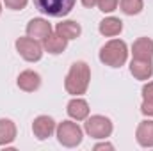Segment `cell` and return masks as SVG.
<instances>
[{"mask_svg": "<svg viewBox=\"0 0 153 151\" xmlns=\"http://www.w3.org/2000/svg\"><path fill=\"white\" fill-rule=\"evenodd\" d=\"M91 82V68L84 61H76L71 64L68 75L64 78V89L71 96H82L85 94Z\"/></svg>", "mask_w": 153, "mask_h": 151, "instance_id": "cell-1", "label": "cell"}, {"mask_svg": "<svg viewBox=\"0 0 153 151\" xmlns=\"http://www.w3.org/2000/svg\"><path fill=\"white\" fill-rule=\"evenodd\" d=\"M128 59V48L123 39H111L100 48V61L109 68H121Z\"/></svg>", "mask_w": 153, "mask_h": 151, "instance_id": "cell-2", "label": "cell"}, {"mask_svg": "<svg viewBox=\"0 0 153 151\" xmlns=\"http://www.w3.org/2000/svg\"><path fill=\"white\" fill-rule=\"evenodd\" d=\"M32 2L39 13L50 18H64L73 11L76 0H32Z\"/></svg>", "mask_w": 153, "mask_h": 151, "instance_id": "cell-3", "label": "cell"}, {"mask_svg": "<svg viewBox=\"0 0 153 151\" xmlns=\"http://www.w3.org/2000/svg\"><path fill=\"white\" fill-rule=\"evenodd\" d=\"M55 133H57L59 144L64 146V148H76L82 142V137H84L82 128L76 123H73V121H62V123H59L57 128H55Z\"/></svg>", "mask_w": 153, "mask_h": 151, "instance_id": "cell-4", "label": "cell"}, {"mask_svg": "<svg viewBox=\"0 0 153 151\" xmlns=\"http://www.w3.org/2000/svg\"><path fill=\"white\" fill-rule=\"evenodd\" d=\"M84 130L89 137L93 139H107L111 137L114 126H112V121L107 117V115H91L85 119V124H84Z\"/></svg>", "mask_w": 153, "mask_h": 151, "instance_id": "cell-5", "label": "cell"}, {"mask_svg": "<svg viewBox=\"0 0 153 151\" xmlns=\"http://www.w3.org/2000/svg\"><path fill=\"white\" fill-rule=\"evenodd\" d=\"M14 46H16V52L20 53V57L27 62H38L43 57V46L39 44L38 39H32L29 36L27 38H18Z\"/></svg>", "mask_w": 153, "mask_h": 151, "instance_id": "cell-6", "label": "cell"}, {"mask_svg": "<svg viewBox=\"0 0 153 151\" xmlns=\"http://www.w3.org/2000/svg\"><path fill=\"white\" fill-rule=\"evenodd\" d=\"M55 128H57V123L50 115H38L32 123V133L38 141H46L48 137H52Z\"/></svg>", "mask_w": 153, "mask_h": 151, "instance_id": "cell-7", "label": "cell"}, {"mask_svg": "<svg viewBox=\"0 0 153 151\" xmlns=\"http://www.w3.org/2000/svg\"><path fill=\"white\" fill-rule=\"evenodd\" d=\"M27 36L32 39H38V41H45L52 34V25L48 23V20L45 18H32L29 23H27Z\"/></svg>", "mask_w": 153, "mask_h": 151, "instance_id": "cell-8", "label": "cell"}, {"mask_svg": "<svg viewBox=\"0 0 153 151\" xmlns=\"http://www.w3.org/2000/svg\"><path fill=\"white\" fill-rule=\"evenodd\" d=\"M16 84H18V87L22 91L34 93V91H38L39 87H41V76H39V73L32 71V70H25V71H22L18 75Z\"/></svg>", "mask_w": 153, "mask_h": 151, "instance_id": "cell-9", "label": "cell"}, {"mask_svg": "<svg viewBox=\"0 0 153 151\" xmlns=\"http://www.w3.org/2000/svg\"><path fill=\"white\" fill-rule=\"evenodd\" d=\"M135 139L141 148H153V119H144L137 124Z\"/></svg>", "mask_w": 153, "mask_h": 151, "instance_id": "cell-10", "label": "cell"}, {"mask_svg": "<svg viewBox=\"0 0 153 151\" xmlns=\"http://www.w3.org/2000/svg\"><path fill=\"white\" fill-rule=\"evenodd\" d=\"M66 112L71 119L75 121H85L89 117V103L82 98L75 96L73 100H70L68 107H66Z\"/></svg>", "mask_w": 153, "mask_h": 151, "instance_id": "cell-11", "label": "cell"}, {"mask_svg": "<svg viewBox=\"0 0 153 151\" xmlns=\"http://www.w3.org/2000/svg\"><path fill=\"white\" fill-rule=\"evenodd\" d=\"M132 55L134 59H143V61H152L153 59V39L150 38H139L132 44Z\"/></svg>", "mask_w": 153, "mask_h": 151, "instance_id": "cell-12", "label": "cell"}, {"mask_svg": "<svg viewBox=\"0 0 153 151\" xmlns=\"http://www.w3.org/2000/svg\"><path fill=\"white\" fill-rule=\"evenodd\" d=\"M130 73L137 80H150L153 75V62L152 61H143V59H132Z\"/></svg>", "mask_w": 153, "mask_h": 151, "instance_id": "cell-13", "label": "cell"}, {"mask_svg": "<svg viewBox=\"0 0 153 151\" xmlns=\"http://www.w3.org/2000/svg\"><path fill=\"white\" fill-rule=\"evenodd\" d=\"M43 48L48 52V53H52V55H59V53H62L66 48H68V39L62 38L61 34H50L48 38L43 41Z\"/></svg>", "mask_w": 153, "mask_h": 151, "instance_id": "cell-14", "label": "cell"}, {"mask_svg": "<svg viewBox=\"0 0 153 151\" xmlns=\"http://www.w3.org/2000/svg\"><path fill=\"white\" fill-rule=\"evenodd\" d=\"M100 34L105 36V38H114V36H119L121 30H123V21L116 16H109L105 20L100 21V27H98Z\"/></svg>", "mask_w": 153, "mask_h": 151, "instance_id": "cell-15", "label": "cell"}, {"mask_svg": "<svg viewBox=\"0 0 153 151\" xmlns=\"http://www.w3.org/2000/svg\"><path fill=\"white\" fill-rule=\"evenodd\" d=\"M16 133H18V130H16L14 121L2 117V119H0V146H9V144H13L14 139H16Z\"/></svg>", "mask_w": 153, "mask_h": 151, "instance_id": "cell-16", "label": "cell"}, {"mask_svg": "<svg viewBox=\"0 0 153 151\" xmlns=\"http://www.w3.org/2000/svg\"><path fill=\"white\" fill-rule=\"evenodd\" d=\"M55 32L61 34L62 38H66L68 41H71V39H76L82 34V27H80V23H76L73 20H64V21L57 23Z\"/></svg>", "mask_w": 153, "mask_h": 151, "instance_id": "cell-17", "label": "cell"}, {"mask_svg": "<svg viewBox=\"0 0 153 151\" xmlns=\"http://www.w3.org/2000/svg\"><path fill=\"white\" fill-rule=\"evenodd\" d=\"M119 5H121V11L128 16H135L143 11L144 4L143 0H119Z\"/></svg>", "mask_w": 153, "mask_h": 151, "instance_id": "cell-18", "label": "cell"}, {"mask_svg": "<svg viewBox=\"0 0 153 151\" xmlns=\"http://www.w3.org/2000/svg\"><path fill=\"white\" fill-rule=\"evenodd\" d=\"M117 2L119 0H98L96 5L102 13H112V11L117 9Z\"/></svg>", "mask_w": 153, "mask_h": 151, "instance_id": "cell-19", "label": "cell"}, {"mask_svg": "<svg viewBox=\"0 0 153 151\" xmlns=\"http://www.w3.org/2000/svg\"><path fill=\"white\" fill-rule=\"evenodd\" d=\"M2 2L5 4V7H7V9L22 11V9H25V5H27V2H29V0H2Z\"/></svg>", "mask_w": 153, "mask_h": 151, "instance_id": "cell-20", "label": "cell"}, {"mask_svg": "<svg viewBox=\"0 0 153 151\" xmlns=\"http://www.w3.org/2000/svg\"><path fill=\"white\" fill-rule=\"evenodd\" d=\"M141 112L144 114V115H150V117H153V100H143Z\"/></svg>", "mask_w": 153, "mask_h": 151, "instance_id": "cell-21", "label": "cell"}, {"mask_svg": "<svg viewBox=\"0 0 153 151\" xmlns=\"http://www.w3.org/2000/svg\"><path fill=\"white\" fill-rule=\"evenodd\" d=\"M143 100H153V82H148L143 85Z\"/></svg>", "mask_w": 153, "mask_h": 151, "instance_id": "cell-22", "label": "cell"}, {"mask_svg": "<svg viewBox=\"0 0 153 151\" xmlns=\"http://www.w3.org/2000/svg\"><path fill=\"white\" fill-rule=\"evenodd\" d=\"M100 150H114V146L109 144V142H102V144H96L94 146V151H100Z\"/></svg>", "mask_w": 153, "mask_h": 151, "instance_id": "cell-23", "label": "cell"}, {"mask_svg": "<svg viewBox=\"0 0 153 151\" xmlns=\"http://www.w3.org/2000/svg\"><path fill=\"white\" fill-rule=\"evenodd\" d=\"M96 2H98V0H82V5L87 7V9H91V7L96 5Z\"/></svg>", "mask_w": 153, "mask_h": 151, "instance_id": "cell-24", "label": "cell"}, {"mask_svg": "<svg viewBox=\"0 0 153 151\" xmlns=\"http://www.w3.org/2000/svg\"><path fill=\"white\" fill-rule=\"evenodd\" d=\"M0 14H2V2H0Z\"/></svg>", "mask_w": 153, "mask_h": 151, "instance_id": "cell-25", "label": "cell"}]
</instances>
